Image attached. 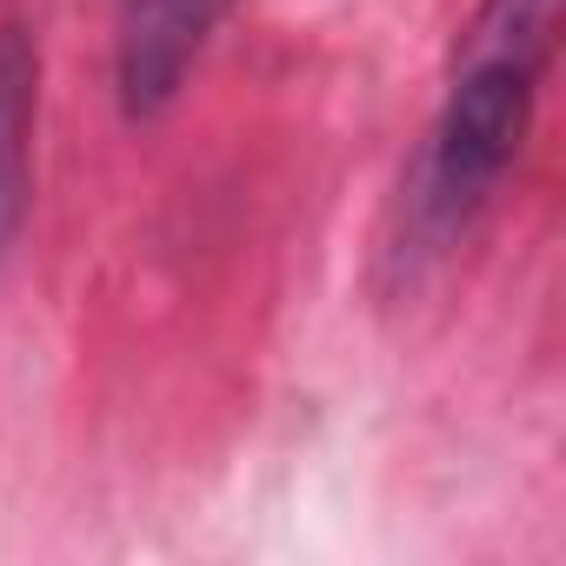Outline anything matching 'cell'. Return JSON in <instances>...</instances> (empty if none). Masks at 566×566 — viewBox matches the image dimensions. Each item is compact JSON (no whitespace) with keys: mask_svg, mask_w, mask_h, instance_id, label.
I'll return each mask as SVG.
<instances>
[{"mask_svg":"<svg viewBox=\"0 0 566 566\" xmlns=\"http://www.w3.org/2000/svg\"><path fill=\"white\" fill-rule=\"evenodd\" d=\"M553 28H559V0H480V14L460 41L453 87L433 114V134L407 187L413 247L427 253L453 247L480 220V207L500 193L533 127Z\"/></svg>","mask_w":566,"mask_h":566,"instance_id":"1","label":"cell"},{"mask_svg":"<svg viewBox=\"0 0 566 566\" xmlns=\"http://www.w3.org/2000/svg\"><path fill=\"white\" fill-rule=\"evenodd\" d=\"M233 0H127L120 8V48H114V74H120V107L127 114H160L187 67L200 61L207 34L220 28V14Z\"/></svg>","mask_w":566,"mask_h":566,"instance_id":"2","label":"cell"},{"mask_svg":"<svg viewBox=\"0 0 566 566\" xmlns=\"http://www.w3.org/2000/svg\"><path fill=\"white\" fill-rule=\"evenodd\" d=\"M34 101H41V54L21 28H0V260H8V247L28 220Z\"/></svg>","mask_w":566,"mask_h":566,"instance_id":"3","label":"cell"}]
</instances>
